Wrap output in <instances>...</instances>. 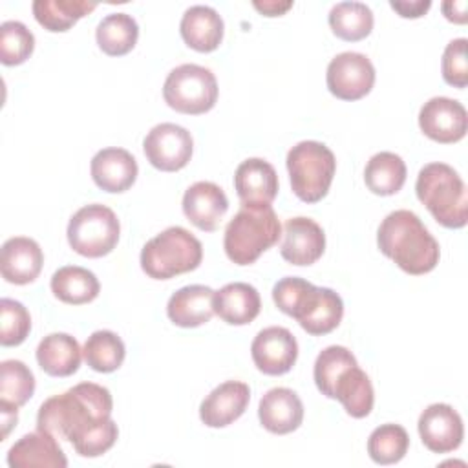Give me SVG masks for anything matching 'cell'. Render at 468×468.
I'll return each instance as SVG.
<instances>
[{
  "label": "cell",
  "instance_id": "5b68a950",
  "mask_svg": "<svg viewBox=\"0 0 468 468\" xmlns=\"http://www.w3.org/2000/svg\"><path fill=\"white\" fill-rule=\"evenodd\" d=\"M203 260L201 241L183 227H168L141 250V269L154 280H170L174 276L196 271Z\"/></svg>",
  "mask_w": 468,
  "mask_h": 468
},
{
  "label": "cell",
  "instance_id": "30bf717a",
  "mask_svg": "<svg viewBox=\"0 0 468 468\" xmlns=\"http://www.w3.org/2000/svg\"><path fill=\"white\" fill-rule=\"evenodd\" d=\"M327 90L340 101H358L375 84V66L364 53L344 51L331 58L325 73Z\"/></svg>",
  "mask_w": 468,
  "mask_h": 468
},
{
  "label": "cell",
  "instance_id": "83f0119b",
  "mask_svg": "<svg viewBox=\"0 0 468 468\" xmlns=\"http://www.w3.org/2000/svg\"><path fill=\"white\" fill-rule=\"evenodd\" d=\"M51 292L64 303L84 305L99 296L101 283L97 276L79 265H66L53 272Z\"/></svg>",
  "mask_w": 468,
  "mask_h": 468
},
{
  "label": "cell",
  "instance_id": "7c38bea8",
  "mask_svg": "<svg viewBox=\"0 0 468 468\" xmlns=\"http://www.w3.org/2000/svg\"><path fill=\"white\" fill-rule=\"evenodd\" d=\"M250 355L254 366L271 377L285 375L298 358V342L287 327L271 325L261 329L252 344Z\"/></svg>",
  "mask_w": 468,
  "mask_h": 468
},
{
  "label": "cell",
  "instance_id": "ffe728a7",
  "mask_svg": "<svg viewBox=\"0 0 468 468\" xmlns=\"http://www.w3.org/2000/svg\"><path fill=\"white\" fill-rule=\"evenodd\" d=\"M234 188L241 205H271L278 194V174L265 159L250 157L236 168Z\"/></svg>",
  "mask_w": 468,
  "mask_h": 468
},
{
  "label": "cell",
  "instance_id": "277c9868",
  "mask_svg": "<svg viewBox=\"0 0 468 468\" xmlns=\"http://www.w3.org/2000/svg\"><path fill=\"white\" fill-rule=\"evenodd\" d=\"M280 236L282 225L271 205H241L225 229L223 249L232 263L250 265L276 245Z\"/></svg>",
  "mask_w": 468,
  "mask_h": 468
},
{
  "label": "cell",
  "instance_id": "f546056e",
  "mask_svg": "<svg viewBox=\"0 0 468 468\" xmlns=\"http://www.w3.org/2000/svg\"><path fill=\"white\" fill-rule=\"evenodd\" d=\"M95 38L102 53L110 57H121L135 48L139 38V26L128 13H110L99 22Z\"/></svg>",
  "mask_w": 468,
  "mask_h": 468
},
{
  "label": "cell",
  "instance_id": "836d02e7",
  "mask_svg": "<svg viewBox=\"0 0 468 468\" xmlns=\"http://www.w3.org/2000/svg\"><path fill=\"white\" fill-rule=\"evenodd\" d=\"M410 435L400 424H380L367 439V453L377 464H395L408 453Z\"/></svg>",
  "mask_w": 468,
  "mask_h": 468
},
{
  "label": "cell",
  "instance_id": "4dcf8cb0",
  "mask_svg": "<svg viewBox=\"0 0 468 468\" xmlns=\"http://www.w3.org/2000/svg\"><path fill=\"white\" fill-rule=\"evenodd\" d=\"M95 7L97 4L86 0H35L31 5L35 20L51 33L68 31Z\"/></svg>",
  "mask_w": 468,
  "mask_h": 468
},
{
  "label": "cell",
  "instance_id": "f35d334b",
  "mask_svg": "<svg viewBox=\"0 0 468 468\" xmlns=\"http://www.w3.org/2000/svg\"><path fill=\"white\" fill-rule=\"evenodd\" d=\"M466 38H455L446 44L442 53V79L453 88H466L468 84V62H466Z\"/></svg>",
  "mask_w": 468,
  "mask_h": 468
},
{
  "label": "cell",
  "instance_id": "8992f818",
  "mask_svg": "<svg viewBox=\"0 0 468 468\" xmlns=\"http://www.w3.org/2000/svg\"><path fill=\"white\" fill-rule=\"evenodd\" d=\"M291 188L303 203H318L329 192L336 172L335 154L318 141H300L287 152Z\"/></svg>",
  "mask_w": 468,
  "mask_h": 468
},
{
  "label": "cell",
  "instance_id": "484cf974",
  "mask_svg": "<svg viewBox=\"0 0 468 468\" xmlns=\"http://www.w3.org/2000/svg\"><path fill=\"white\" fill-rule=\"evenodd\" d=\"M329 399L338 400L353 419H364L373 410L375 391L366 371H362L358 364H353L336 377Z\"/></svg>",
  "mask_w": 468,
  "mask_h": 468
},
{
  "label": "cell",
  "instance_id": "ba28073f",
  "mask_svg": "<svg viewBox=\"0 0 468 468\" xmlns=\"http://www.w3.org/2000/svg\"><path fill=\"white\" fill-rule=\"evenodd\" d=\"M163 99L179 113L201 115L218 102V80L205 66L181 64L168 73L163 84Z\"/></svg>",
  "mask_w": 468,
  "mask_h": 468
},
{
  "label": "cell",
  "instance_id": "1f68e13d",
  "mask_svg": "<svg viewBox=\"0 0 468 468\" xmlns=\"http://www.w3.org/2000/svg\"><path fill=\"white\" fill-rule=\"evenodd\" d=\"M373 22V11L362 2H338L329 11L331 31L346 42H358L369 37Z\"/></svg>",
  "mask_w": 468,
  "mask_h": 468
},
{
  "label": "cell",
  "instance_id": "44dd1931",
  "mask_svg": "<svg viewBox=\"0 0 468 468\" xmlns=\"http://www.w3.org/2000/svg\"><path fill=\"white\" fill-rule=\"evenodd\" d=\"M258 417L267 431L285 435L300 428L303 420V404L292 389L272 388L260 399Z\"/></svg>",
  "mask_w": 468,
  "mask_h": 468
},
{
  "label": "cell",
  "instance_id": "7402d4cb",
  "mask_svg": "<svg viewBox=\"0 0 468 468\" xmlns=\"http://www.w3.org/2000/svg\"><path fill=\"white\" fill-rule=\"evenodd\" d=\"M7 464L11 468H66L68 459L53 435L37 430L9 448Z\"/></svg>",
  "mask_w": 468,
  "mask_h": 468
},
{
  "label": "cell",
  "instance_id": "60d3db41",
  "mask_svg": "<svg viewBox=\"0 0 468 468\" xmlns=\"http://www.w3.org/2000/svg\"><path fill=\"white\" fill-rule=\"evenodd\" d=\"M117 435H119V428L115 420L108 419L106 422L90 430L79 442L73 444V448L82 457H99L115 444Z\"/></svg>",
  "mask_w": 468,
  "mask_h": 468
},
{
  "label": "cell",
  "instance_id": "4fadbf2b",
  "mask_svg": "<svg viewBox=\"0 0 468 468\" xmlns=\"http://www.w3.org/2000/svg\"><path fill=\"white\" fill-rule=\"evenodd\" d=\"M422 444L433 453H450L457 450L464 437L461 415L444 402L430 404L417 422Z\"/></svg>",
  "mask_w": 468,
  "mask_h": 468
},
{
  "label": "cell",
  "instance_id": "f1b7e54d",
  "mask_svg": "<svg viewBox=\"0 0 468 468\" xmlns=\"http://www.w3.org/2000/svg\"><path fill=\"white\" fill-rule=\"evenodd\" d=\"M406 163L393 152H378L371 155L364 168L366 186L377 196H393L406 183Z\"/></svg>",
  "mask_w": 468,
  "mask_h": 468
},
{
  "label": "cell",
  "instance_id": "603a6c76",
  "mask_svg": "<svg viewBox=\"0 0 468 468\" xmlns=\"http://www.w3.org/2000/svg\"><path fill=\"white\" fill-rule=\"evenodd\" d=\"M223 18L210 5L188 7L179 24L181 38L188 48L199 53H210L219 48L223 40Z\"/></svg>",
  "mask_w": 468,
  "mask_h": 468
},
{
  "label": "cell",
  "instance_id": "e575fe53",
  "mask_svg": "<svg viewBox=\"0 0 468 468\" xmlns=\"http://www.w3.org/2000/svg\"><path fill=\"white\" fill-rule=\"evenodd\" d=\"M35 393V377L20 360H4L0 364V402L20 408Z\"/></svg>",
  "mask_w": 468,
  "mask_h": 468
},
{
  "label": "cell",
  "instance_id": "d6986e66",
  "mask_svg": "<svg viewBox=\"0 0 468 468\" xmlns=\"http://www.w3.org/2000/svg\"><path fill=\"white\" fill-rule=\"evenodd\" d=\"M44 265V252L33 238L15 236L4 241L0 256L2 278L15 285H26L38 278Z\"/></svg>",
  "mask_w": 468,
  "mask_h": 468
},
{
  "label": "cell",
  "instance_id": "6da1fadb",
  "mask_svg": "<svg viewBox=\"0 0 468 468\" xmlns=\"http://www.w3.org/2000/svg\"><path fill=\"white\" fill-rule=\"evenodd\" d=\"M112 410L113 399L108 388L95 382H80L42 402L37 415V430L75 444L90 430L112 419Z\"/></svg>",
  "mask_w": 468,
  "mask_h": 468
},
{
  "label": "cell",
  "instance_id": "ee69618b",
  "mask_svg": "<svg viewBox=\"0 0 468 468\" xmlns=\"http://www.w3.org/2000/svg\"><path fill=\"white\" fill-rule=\"evenodd\" d=\"M442 13L450 22L464 24L466 22V2L464 0H450L442 4Z\"/></svg>",
  "mask_w": 468,
  "mask_h": 468
},
{
  "label": "cell",
  "instance_id": "9c48e42d",
  "mask_svg": "<svg viewBox=\"0 0 468 468\" xmlns=\"http://www.w3.org/2000/svg\"><path fill=\"white\" fill-rule=\"evenodd\" d=\"M148 163L161 172L185 168L194 152V141L186 128L174 122L155 124L143 141Z\"/></svg>",
  "mask_w": 468,
  "mask_h": 468
},
{
  "label": "cell",
  "instance_id": "b9f144b4",
  "mask_svg": "<svg viewBox=\"0 0 468 468\" xmlns=\"http://www.w3.org/2000/svg\"><path fill=\"white\" fill-rule=\"evenodd\" d=\"M389 7L395 9L402 18H420L422 15L428 13V9L431 7V2L430 0H413V2L391 0Z\"/></svg>",
  "mask_w": 468,
  "mask_h": 468
},
{
  "label": "cell",
  "instance_id": "2e32d148",
  "mask_svg": "<svg viewBox=\"0 0 468 468\" xmlns=\"http://www.w3.org/2000/svg\"><path fill=\"white\" fill-rule=\"evenodd\" d=\"M344 316V302L329 287H316L307 292L302 305L294 313V320L313 336H322L338 327Z\"/></svg>",
  "mask_w": 468,
  "mask_h": 468
},
{
  "label": "cell",
  "instance_id": "8d00e7d4",
  "mask_svg": "<svg viewBox=\"0 0 468 468\" xmlns=\"http://www.w3.org/2000/svg\"><path fill=\"white\" fill-rule=\"evenodd\" d=\"M353 364H356V358L344 346H329V347L322 349L314 360V369H313L314 384L320 389V393L329 399L331 388H333L336 377L346 367H349Z\"/></svg>",
  "mask_w": 468,
  "mask_h": 468
},
{
  "label": "cell",
  "instance_id": "52a82bcc",
  "mask_svg": "<svg viewBox=\"0 0 468 468\" xmlns=\"http://www.w3.org/2000/svg\"><path fill=\"white\" fill-rule=\"evenodd\" d=\"M69 247L86 258H102L110 254L121 234V223L115 212L101 203L79 208L68 223Z\"/></svg>",
  "mask_w": 468,
  "mask_h": 468
},
{
  "label": "cell",
  "instance_id": "7bdbcfd3",
  "mask_svg": "<svg viewBox=\"0 0 468 468\" xmlns=\"http://www.w3.org/2000/svg\"><path fill=\"white\" fill-rule=\"evenodd\" d=\"M252 5H254L263 16H282V15H285V13L292 7V2L263 0V2H252Z\"/></svg>",
  "mask_w": 468,
  "mask_h": 468
},
{
  "label": "cell",
  "instance_id": "8fae6325",
  "mask_svg": "<svg viewBox=\"0 0 468 468\" xmlns=\"http://www.w3.org/2000/svg\"><path fill=\"white\" fill-rule=\"evenodd\" d=\"M419 126L422 133L435 143H457L468 130L466 108L450 97H431L419 112Z\"/></svg>",
  "mask_w": 468,
  "mask_h": 468
},
{
  "label": "cell",
  "instance_id": "cb8c5ba5",
  "mask_svg": "<svg viewBox=\"0 0 468 468\" xmlns=\"http://www.w3.org/2000/svg\"><path fill=\"white\" fill-rule=\"evenodd\" d=\"M214 314L229 325L250 324L261 309V298L256 287L245 282H234L214 291Z\"/></svg>",
  "mask_w": 468,
  "mask_h": 468
},
{
  "label": "cell",
  "instance_id": "f6af8a7d",
  "mask_svg": "<svg viewBox=\"0 0 468 468\" xmlns=\"http://www.w3.org/2000/svg\"><path fill=\"white\" fill-rule=\"evenodd\" d=\"M0 415H2V441H5L9 431H11V428L18 420V408L0 402Z\"/></svg>",
  "mask_w": 468,
  "mask_h": 468
},
{
  "label": "cell",
  "instance_id": "7a4b0ae2",
  "mask_svg": "<svg viewBox=\"0 0 468 468\" xmlns=\"http://www.w3.org/2000/svg\"><path fill=\"white\" fill-rule=\"evenodd\" d=\"M377 245L404 272L420 276L433 271L441 258L437 239L420 218L406 208L389 212L377 230Z\"/></svg>",
  "mask_w": 468,
  "mask_h": 468
},
{
  "label": "cell",
  "instance_id": "d4e9b609",
  "mask_svg": "<svg viewBox=\"0 0 468 468\" xmlns=\"http://www.w3.org/2000/svg\"><path fill=\"white\" fill-rule=\"evenodd\" d=\"M214 291L207 285H186L176 291L168 303L166 314L179 327H199L214 316Z\"/></svg>",
  "mask_w": 468,
  "mask_h": 468
},
{
  "label": "cell",
  "instance_id": "d6a6232c",
  "mask_svg": "<svg viewBox=\"0 0 468 468\" xmlns=\"http://www.w3.org/2000/svg\"><path fill=\"white\" fill-rule=\"evenodd\" d=\"M86 364L97 373H112L119 369L126 356V347L121 336L113 331L101 329L91 333L82 347Z\"/></svg>",
  "mask_w": 468,
  "mask_h": 468
},
{
  "label": "cell",
  "instance_id": "e0dca14e",
  "mask_svg": "<svg viewBox=\"0 0 468 468\" xmlns=\"http://www.w3.org/2000/svg\"><path fill=\"white\" fill-rule=\"evenodd\" d=\"M250 400V389L245 382L227 380L216 386L199 406V419L208 428H225L238 420Z\"/></svg>",
  "mask_w": 468,
  "mask_h": 468
},
{
  "label": "cell",
  "instance_id": "9a60e30c",
  "mask_svg": "<svg viewBox=\"0 0 468 468\" xmlns=\"http://www.w3.org/2000/svg\"><path fill=\"white\" fill-rule=\"evenodd\" d=\"M183 214L205 232H214L229 210V199L223 188L212 181H197L185 190Z\"/></svg>",
  "mask_w": 468,
  "mask_h": 468
},
{
  "label": "cell",
  "instance_id": "74e56055",
  "mask_svg": "<svg viewBox=\"0 0 468 468\" xmlns=\"http://www.w3.org/2000/svg\"><path fill=\"white\" fill-rule=\"evenodd\" d=\"M31 331L29 311L16 300H0V344L5 347L20 346Z\"/></svg>",
  "mask_w": 468,
  "mask_h": 468
},
{
  "label": "cell",
  "instance_id": "ab89813d",
  "mask_svg": "<svg viewBox=\"0 0 468 468\" xmlns=\"http://www.w3.org/2000/svg\"><path fill=\"white\" fill-rule=\"evenodd\" d=\"M313 289V283L298 278V276H285L278 280L272 287V300L276 307L285 313L287 316H294L296 309L303 302L305 294Z\"/></svg>",
  "mask_w": 468,
  "mask_h": 468
},
{
  "label": "cell",
  "instance_id": "5bb4252c",
  "mask_svg": "<svg viewBox=\"0 0 468 468\" xmlns=\"http://www.w3.org/2000/svg\"><path fill=\"white\" fill-rule=\"evenodd\" d=\"M325 250V234L311 218H291L283 225V241L280 254L291 265L305 267L322 258Z\"/></svg>",
  "mask_w": 468,
  "mask_h": 468
},
{
  "label": "cell",
  "instance_id": "4316f807",
  "mask_svg": "<svg viewBox=\"0 0 468 468\" xmlns=\"http://www.w3.org/2000/svg\"><path fill=\"white\" fill-rule=\"evenodd\" d=\"M82 356L79 342L68 333H51L37 346V362L49 377L73 375L79 369Z\"/></svg>",
  "mask_w": 468,
  "mask_h": 468
},
{
  "label": "cell",
  "instance_id": "d590c367",
  "mask_svg": "<svg viewBox=\"0 0 468 468\" xmlns=\"http://www.w3.org/2000/svg\"><path fill=\"white\" fill-rule=\"evenodd\" d=\"M35 49V35L26 24L7 20L0 26V60L4 66H18L26 62Z\"/></svg>",
  "mask_w": 468,
  "mask_h": 468
},
{
  "label": "cell",
  "instance_id": "3957f363",
  "mask_svg": "<svg viewBox=\"0 0 468 468\" xmlns=\"http://www.w3.org/2000/svg\"><path fill=\"white\" fill-rule=\"evenodd\" d=\"M419 201L446 229H463L468 221V194L461 176L446 163H428L415 183Z\"/></svg>",
  "mask_w": 468,
  "mask_h": 468
},
{
  "label": "cell",
  "instance_id": "ac0fdd59",
  "mask_svg": "<svg viewBox=\"0 0 468 468\" xmlns=\"http://www.w3.org/2000/svg\"><path fill=\"white\" fill-rule=\"evenodd\" d=\"M93 183L110 194H121L132 188L137 179V161L124 148H102L90 165Z\"/></svg>",
  "mask_w": 468,
  "mask_h": 468
}]
</instances>
